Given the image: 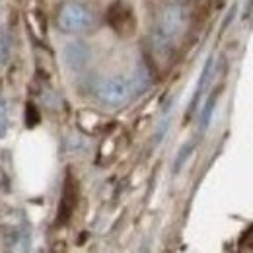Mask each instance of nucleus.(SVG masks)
Here are the masks:
<instances>
[{"instance_id": "nucleus-5", "label": "nucleus", "mask_w": 253, "mask_h": 253, "mask_svg": "<svg viewBox=\"0 0 253 253\" xmlns=\"http://www.w3.org/2000/svg\"><path fill=\"white\" fill-rule=\"evenodd\" d=\"M212 66H214V59H212V57H209V59H207V63H205V66H203L201 78H199V82H197V90H195L193 99H191V111H193V109L199 105V99L203 97L205 90H207V86H209V82H211V76H212Z\"/></svg>"}, {"instance_id": "nucleus-3", "label": "nucleus", "mask_w": 253, "mask_h": 253, "mask_svg": "<svg viewBox=\"0 0 253 253\" xmlns=\"http://www.w3.org/2000/svg\"><path fill=\"white\" fill-rule=\"evenodd\" d=\"M57 24H59L61 32L68 33V35H78V33H84L94 28L95 16L82 2H66L63 4L61 12L57 16Z\"/></svg>"}, {"instance_id": "nucleus-6", "label": "nucleus", "mask_w": 253, "mask_h": 253, "mask_svg": "<svg viewBox=\"0 0 253 253\" xmlns=\"http://www.w3.org/2000/svg\"><path fill=\"white\" fill-rule=\"evenodd\" d=\"M216 99H218V92H214V94L207 99V103H205V107H203V111H201V121H199L201 132H205V130L209 128V125H211V121H212V113H214V107H216Z\"/></svg>"}, {"instance_id": "nucleus-8", "label": "nucleus", "mask_w": 253, "mask_h": 253, "mask_svg": "<svg viewBox=\"0 0 253 253\" xmlns=\"http://www.w3.org/2000/svg\"><path fill=\"white\" fill-rule=\"evenodd\" d=\"M191 150H193V144H187V146H183L181 148V152H179V156H177V160H175V171H179L181 169V166H183V162L189 158V154H191Z\"/></svg>"}, {"instance_id": "nucleus-9", "label": "nucleus", "mask_w": 253, "mask_h": 253, "mask_svg": "<svg viewBox=\"0 0 253 253\" xmlns=\"http://www.w3.org/2000/svg\"><path fill=\"white\" fill-rule=\"evenodd\" d=\"M142 253H146V252H142Z\"/></svg>"}, {"instance_id": "nucleus-1", "label": "nucleus", "mask_w": 253, "mask_h": 253, "mask_svg": "<svg viewBox=\"0 0 253 253\" xmlns=\"http://www.w3.org/2000/svg\"><path fill=\"white\" fill-rule=\"evenodd\" d=\"M94 92L99 103H103L107 107H123L132 97L134 84L123 74H111V76L101 78L95 84Z\"/></svg>"}, {"instance_id": "nucleus-2", "label": "nucleus", "mask_w": 253, "mask_h": 253, "mask_svg": "<svg viewBox=\"0 0 253 253\" xmlns=\"http://www.w3.org/2000/svg\"><path fill=\"white\" fill-rule=\"evenodd\" d=\"M187 28V10L179 2H168L158 16V39L169 45L177 41Z\"/></svg>"}, {"instance_id": "nucleus-4", "label": "nucleus", "mask_w": 253, "mask_h": 253, "mask_svg": "<svg viewBox=\"0 0 253 253\" xmlns=\"http://www.w3.org/2000/svg\"><path fill=\"white\" fill-rule=\"evenodd\" d=\"M88 59L90 53L82 43H68L64 47V63L72 72H80L88 64Z\"/></svg>"}, {"instance_id": "nucleus-7", "label": "nucleus", "mask_w": 253, "mask_h": 253, "mask_svg": "<svg viewBox=\"0 0 253 253\" xmlns=\"http://www.w3.org/2000/svg\"><path fill=\"white\" fill-rule=\"evenodd\" d=\"M8 130V107H6V101L0 97V138L6 134Z\"/></svg>"}]
</instances>
